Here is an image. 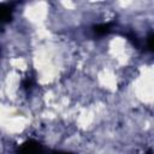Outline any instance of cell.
Masks as SVG:
<instances>
[{"label": "cell", "instance_id": "obj_1", "mask_svg": "<svg viewBox=\"0 0 154 154\" xmlns=\"http://www.w3.org/2000/svg\"><path fill=\"white\" fill-rule=\"evenodd\" d=\"M43 153L45 152L42 147L36 141H28L19 149V154H43Z\"/></svg>", "mask_w": 154, "mask_h": 154}, {"label": "cell", "instance_id": "obj_2", "mask_svg": "<svg viewBox=\"0 0 154 154\" xmlns=\"http://www.w3.org/2000/svg\"><path fill=\"white\" fill-rule=\"evenodd\" d=\"M112 29V24L111 23H102V24H97L94 26V32L96 35H106L111 31Z\"/></svg>", "mask_w": 154, "mask_h": 154}]
</instances>
